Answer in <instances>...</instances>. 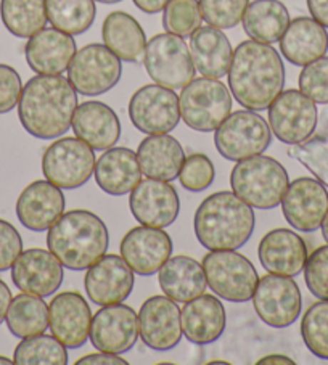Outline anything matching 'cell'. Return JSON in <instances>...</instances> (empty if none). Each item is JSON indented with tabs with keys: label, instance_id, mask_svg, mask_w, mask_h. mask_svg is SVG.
<instances>
[{
	"label": "cell",
	"instance_id": "3",
	"mask_svg": "<svg viewBox=\"0 0 328 365\" xmlns=\"http://www.w3.org/2000/svg\"><path fill=\"white\" fill-rule=\"evenodd\" d=\"M256 214L248 203L233 192H217L198 206L193 229L201 247L217 250H238L253 235Z\"/></svg>",
	"mask_w": 328,
	"mask_h": 365
},
{
	"label": "cell",
	"instance_id": "45",
	"mask_svg": "<svg viewBox=\"0 0 328 365\" xmlns=\"http://www.w3.org/2000/svg\"><path fill=\"white\" fill-rule=\"evenodd\" d=\"M304 280L315 298L328 299V245L309 255L304 266Z\"/></svg>",
	"mask_w": 328,
	"mask_h": 365
},
{
	"label": "cell",
	"instance_id": "33",
	"mask_svg": "<svg viewBox=\"0 0 328 365\" xmlns=\"http://www.w3.org/2000/svg\"><path fill=\"white\" fill-rule=\"evenodd\" d=\"M102 37L108 47L121 61L138 63L143 60L147 48V37L134 16L125 11H113L105 18Z\"/></svg>",
	"mask_w": 328,
	"mask_h": 365
},
{
	"label": "cell",
	"instance_id": "12",
	"mask_svg": "<svg viewBox=\"0 0 328 365\" xmlns=\"http://www.w3.org/2000/svg\"><path fill=\"white\" fill-rule=\"evenodd\" d=\"M253 306L264 324L272 329H287L298 320L302 298L293 277L266 274L257 282Z\"/></svg>",
	"mask_w": 328,
	"mask_h": 365
},
{
	"label": "cell",
	"instance_id": "36",
	"mask_svg": "<svg viewBox=\"0 0 328 365\" xmlns=\"http://www.w3.org/2000/svg\"><path fill=\"white\" fill-rule=\"evenodd\" d=\"M0 18L11 34L29 39L46 28V0H0Z\"/></svg>",
	"mask_w": 328,
	"mask_h": 365
},
{
	"label": "cell",
	"instance_id": "47",
	"mask_svg": "<svg viewBox=\"0 0 328 365\" xmlns=\"http://www.w3.org/2000/svg\"><path fill=\"white\" fill-rule=\"evenodd\" d=\"M23 253V238L9 221L0 219V272L11 269Z\"/></svg>",
	"mask_w": 328,
	"mask_h": 365
},
{
	"label": "cell",
	"instance_id": "13",
	"mask_svg": "<svg viewBox=\"0 0 328 365\" xmlns=\"http://www.w3.org/2000/svg\"><path fill=\"white\" fill-rule=\"evenodd\" d=\"M319 123L314 100L298 89L282 91L269 106V125L280 142L298 145L307 140Z\"/></svg>",
	"mask_w": 328,
	"mask_h": 365
},
{
	"label": "cell",
	"instance_id": "2",
	"mask_svg": "<svg viewBox=\"0 0 328 365\" xmlns=\"http://www.w3.org/2000/svg\"><path fill=\"white\" fill-rule=\"evenodd\" d=\"M78 92L61 74H37L23 87L18 116L28 132L41 140L58 138L71 129Z\"/></svg>",
	"mask_w": 328,
	"mask_h": 365
},
{
	"label": "cell",
	"instance_id": "5",
	"mask_svg": "<svg viewBox=\"0 0 328 365\" xmlns=\"http://www.w3.org/2000/svg\"><path fill=\"white\" fill-rule=\"evenodd\" d=\"M288 185L287 169L270 156L256 155L237 161L230 173L232 192L257 210H272L279 206Z\"/></svg>",
	"mask_w": 328,
	"mask_h": 365
},
{
	"label": "cell",
	"instance_id": "8",
	"mask_svg": "<svg viewBox=\"0 0 328 365\" xmlns=\"http://www.w3.org/2000/svg\"><path fill=\"white\" fill-rule=\"evenodd\" d=\"M214 145L220 156L229 161H242L262 155L272 142V130L260 113L240 110L214 130Z\"/></svg>",
	"mask_w": 328,
	"mask_h": 365
},
{
	"label": "cell",
	"instance_id": "7",
	"mask_svg": "<svg viewBox=\"0 0 328 365\" xmlns=\"http://www.w3.org/2000/svg\"><path fill=\"white\" fill-rule=\"evenodd\" d=\"M207 285L216 297L230 303H246L253 299L260 275L248 257L237 250L210 251L203 257Z\"/></svg>",
	"mask_w": 328,
	"mask_h": 365
},
{
	"label": "cell",
	"instance_id": "39",
	"mask_svg": "<svg viewBox=\"0 0 328 365\" xmlns=\"http://www.w3.org/2000/svg\"><path fill=\"white\" fill-rule=\"evenodd\" d=\"M289 156L298 160L328 188V111L324 113L320 130L302 143L293 145Z\"/></svg>",
	"mask_w": 328,
	"mask_h": 365
},
{
	"label": "cell",
	"instance_id": "20",
	"mask_svg": "<svg viewBox=\"0 0 328 365\" xmlns=\"http://www.w3.org/2000/svg\"><path fill=\"white\" fill-rule=\"evenodd\" d=\"M134 270L118 255H105L87 269L84 287L97 306L124 303L134 289Z\"/></svg>",
	"mask_w": 328,
	"mask_h": 365
},
{
	"label": "cell",
	"instance_id": "18",
	"mask_svg": "<svg viewBox=\"0 0 328 365\" xmlns=\"http://www.w3.org/2000/svg\"><path fill=\"white\" fill-rule=\"evenodd\" d=\"M138 336V316L130 306H103L92 317L89 339L97 351L124 354L134 348Z\"/></svg>",
	"mask_w": 328,
	"mask_h": 365
},
{
	"label": "cell",
	"instance_id": "53",
	"mask_svg": "<svg viewBox=\"0 0 328 365\" xmlns=\"http://www.w3.org/2000/svg\"><path fill=\"white\" fill-rule=\"evenodd\" d=\"M320 229H322V235H324L325 242L328 243V212L324 219V222H322V225H320Z\"/></svg>",
	"mask_w": 328,
	"mask_h": 365
},
{
	"label": "cell",
	"instance_id": "34",
	"mask_svg": "<svg viewBox=\"0 0 328 365\" xmlns=\"http://www.w3.org/2000/svg\"><path fill=\"white\" fill-rule=\"evenodd\" d=\"M242 23L250 39L272 46L287 31L289 11L280 0H255L246 9Z\"/></svg>",
	"mask_w": 328,
	"mask_h": 365
},
{
	"label": "cell",
	"instance_id": "1",
	"mask_svg": "<svg viewBox=\"0 0 328 365\" xmlns=\"http://www.w3.org/2000/svg\"><path fill=\"white\" fill-rule=\"evenodd\" d=\"M233 98L246 110L264 111L285 87V65L280 53L257 41H245L233 50L229 68Z\"/></svg>",
	"mask_w": 328,
	"mask_h": 365
},
{
	"label": "cell",
	"instance_id": "56",
	"mask_svg": "<svg viewBox=\"0 0 328 365\" xmlns=\"http://www.w3.org/2000/svg\"><path fill=\"white\" fill-rule=\"evenodd\" d=\"M210 364H229V362H225V361H212V362H210Z\"/></svg>",
	"mask_w": 328,
	"mask_h": 365
},
{
	"label": "cell",
	"instance_id": "50",
	"mask_svg": "<svg viewBox=\"0 0 328 365\" xmlns=\"http://www.w3.org/2000/svg\"><path fill=\"white\" fill-rule=\"evenodd\" d=\"M135 7L138 10H142L143 14L148 15H155L160 14V11L164 10V7L171 2V0H132Z\"/></svg>",
	"mask_w": 328,
	"mask_h": 365
},
{
	"label": "cell",
	"instance_id": "30",
	"mask_svg": "<svg viewBox=\"0 0 328 365\" xmlns=\"http://www.w3.org/2000/svg\"><path fill=\"white\" fill-rule=\"evenodd\" d=\"M137 160L142 174L150 179L171 182L179 178L185 152L178 138L169 134H153L138 145Z\"/></svg>",
	"mask_w": 328,
	"mask_h": 365
},
{
	"label": "cell",
	"instance_id": "27",
	"mask_svg": "<svg viewBox=\"0 0 328 365\" xmlns=\"http://www.w3.org/2000/svg\"><path fill=\"white\" fill-rule=\"evenodd\" d=\"M182 331L188 341L198 346L211 344L222 336L227 325L225 307L214 294H200L187 301L180 311Z\"/></svg>",
	"mask_w": 328,
	"mask_h": 365
},
{
	"label": "cell",
	"instance_id": "40",
	"mask_svg": "<svg viewBox=\"0 0 328 365\" xmlns=\"http://www.w3.org/2000/svg\"><path fill=\"white\" fill-rule=\"evenodd\" d=\"M301 336L315 357L328 361V299H320L301 320Z\"/></svg>",
	"mask_w": 328,
	"mask_h": 365
},
{
	"label": "cell",
	"instance_id": "16",
	"mask_svg": "<svg viewBox=\"0 0 328 365\" xmlns=\"http://www.w3.org/2000/svg\"><path fill=\"white\" fill-rule=\"evenodd\" d=\"M129 207L138 224L166 229L179 217L180 198L169 182L148 178L130 192Z\"/></svg>",
	"mask_w": 328,
	"mask_h": 365
},
{
	"label": "cell",
	"instance_id": "24",
	"mask_svg": "<svg viewBox=\"0 0 328 365\" xmlns=\"http://www.w3.org/2000/svg\"><path fill=\"white\" fill-rule=\"evenodd\" d=\"M76 52L74 37L56 28L41 29L24 47L28 65L36 74H63Z\"/></svg>",
	"mask_w": 328,
	"mask_h": 365
},
{
	"label": "cell",
	"instance_id": "42",
	"mask_svg": "<svg viewBox=\"0 0 328 365\" xmlns=\"http://www.w3.org/2000/svg\"><path fill=\"white\" fill-rule=\"evenodd\" d=\"M200 10L207 26L230 29L242 23L250 0H198Z\"/></svg>",
	"mask_w": 328,
	"mask_h": 365
},
{
	"label": "cell",
	"instance_id": "11",
	"mask_svg": "<svg viewBox=\"0 0 328 365\" xmlns=\"http://www.w3.org/2000/svg\"><path fill=\"white\" fill-rule=\"evenodd\" d=\"M123 74L121 60L105 46L89 43L76 52L68 66V79L76 92L97 97L115 87Z\"/></svg>",
	"mask_w": 328,
	"mask_h": 365
},
{
	"label": "cell",
	"instance_id": "48",
	"mask_svg": "<svg viewBox=\"0 0 328 365\" xmlns=\"http://www.w3.org/2000/svg\"><path fill=\"white\" fill-rule=\"evenodd\" d=\"M100 365V364H110V365H128V361L119 354H113V352H103L98 351L97 354H87L81 357L76 365Z\"/></svg>",
	"mask_w": 328,
	"mask_h": 365
},
{
	"label": "cell",
	"instance_id": "17",
	"mask_svg": "<svg viewBox=\"0 0 328 365\" xmlns=\"http://www.w3.org/2000/svg\"><path fill=\"white\" fill-rule=\"evenodd\" d=\"M287 222L299 232L320 229L328 212V190L319 179L299 178L288 185L282 200Z\"/></svg>",
	"mask_w": 328,
	"mask_h": 365
},
{
	"label": "cell",
	"instance_id": "46",
	"mask_svg": "<svg viewBox=\"0 0 328 365\" xmlns=\"http://www.w3.org/2000/svg\"><path fill=\"white\" fill-rule=\"evenodd\" d=\"M23 92V83L15 68L0 63V115L10 113L18 106Z\"/></svg>",
	"mask_w": 328,
	"mask_h": 365
},
{
	"label": "cell",
	"instance_id": "15",
	"mask_svg": "<svg viewBox=\"0 0 328 365\" xmlns=\"http://www.w3.org/2000/svg\"><path fill=\"white\" fill-rule=\"evenodd\" d=\"M138 335L153 351L175 348L184 336L178 303L166 294H156L145 301L138 311Z\"/></svg>",
	"mask_w": 328,
	"mask_h": 365
},
{
	"label": "cell",
	"instance_id": "37",
	"mask_svg": "<svg viewBox=\"0 0 328 365\" xmlns=\"http://www.w3.org/2000/svg\"><path fill=\"white\" fill-rule=\"evenodd\" d=\"M47 18L53 28L69 36L84 34L96 21V0H46Z\"/></svg>",
	"mask_w": 328,
	"mask_h": 365
},
{
	"label": "cell",
	"instance_id": "52",
	"mask_svg": "<svg viewBox=\"0 0 328 365\" xmlns=\"http://www.w3.org/2000/svg\"><path fill=\"white\" fill-rule=\"evenodd\" d=\"M264 364H285V365H294V361L293 359H289L288 356H283V354H270V356H266L262 357L257 361V365H264Z\"/></svg>",
	"mask_w": 328,
	"mask_h": 365
},
{
	"label": "cell",
	"instance_id": "32",
	"mask_svg": "<svg viewBox=\"0 0 328 365\" xmlns=\"http://www.w3.org/2000/svg\"><path fill=\"white\" fill-rule=\"evenodd\" d=\"M190 55L201 76L220 79L229 73L233 48L222 31L201 26L190 36Z\"/></svg>",
	"mask_w": 328,
	"mask_h": 365
},
{
	"label": "cell",
	"instance_id": "44",
	"mask_svg": "<svg viewBox=\"0 0 328 365\" xmlns=\"http://www.w3.org/2000/svg\"><path fill=\"white\" fill-rule=\"evenodd\" d=\"M299 91L319 105H328V56L302 66Z\"/></svg>",
	"mask_w": 328,
	"mask_h": 365
},
{
	"label": "cell",
	"instance_id": "51",
	"mask_svg": "<svg viewBox=\"0 0 328 365\" xmlns=\"http://www.w3.org/2000/svg\"><path fill=\"white\" fill-rule=\"evenodd\" d=\"M11 299L14 298H11V292L9 285L4 280H0V324H2L5 317H7Z\"/></svg>",
	"mask_w": 328,
	"mask_h": 365
},
{
	"label": "cell",
	"instance_id": "4",
	"mask_svg": "<svg viewBox=\"0 0 328 365\" xmlns=\"http://www.w3.org/2000/svg\"><path fill=\"white\" fill-rule=\"evenodd\" d=\"M47 247L58 257L63 267L87 270L110 247L105 222L87 210L63 212L47 234Z\"/></svg>",
	"mask_w": 328,
	"mask_h": 365
},
{
	"label": "cell",
	"instance_id": "26",
	"mask_svg": "<svg viewBox=\"0 0 328 365\" xmlns=\"http://www.w3.org/2000/svg\"><path fill=\"white\" fill-rule=\"evenodd\" d=\"M71 128L76 137L98 152L115 147L121 137V123L116 111L97 100H87L78 105Z\"/></svg>",
	"mask_w": 328,
	"mask_h": 365
},
{
	"label": "cell",
	"instance_id": "38",
	"mask_svg": "<svg viewBox=\"0 0 328 365\" xmlns=\"http://www.w3.org/2000/svg\"><path fill=\"white\" fill-rule=\"evenodd\" d=\"M14 364L18 365H66V346L55 336L36 335L23 338L14 352Z\"/></svg>",
	"mask_w": 328,
	"mask_h": 365
},
{
	"label": "cell",
	"instance_id": "28",
	"mask_svg": "<svg viewBox=\"0 0 328 365\" xmlns=\"http://www.w3.org/2000/svg\"><path fill=\"white\" fill-rule=\"evenodd\" d=\"M280 42V52L294 66H306L325 56L328 33L314 18L298 16L289 21Z\"/></svg>",
	"mask_w": 328,
	"mask_h": 365
},
{
	"label": "cell",
	"instance_id": "21",
	"mask_svg": "<svg viewBox=\"0 0 328 365\" xmlns=\"http://www.w3.org/2000/svg\"><path fill=\"white\" fill-rule=\"evenodd\" d=\"M92 311L78 292H63L50 301L48 327L52 335L69 349L84 346L91 335Z\"/></svg>",
	"mask_w": 328,
	"mask_h": 365
},
{
	"label": "cell",
	"instance_id": "25",
	"mask_svg": "<svg viewBox=\"0 0 328 365\" xmlns=\"http://www.w3.org/2000/svg\"><path fill=\"white\" fill-rule=\"evenodd\" d=\"M262 267L270 274L296 277L309 257L306 242L289 229H274L262 237L257 248Z\"/></svg>",
	"mask_w": 328,
	"mask_h": 365
},
{
	"label": "cell",
	"instance_id": "41",
	"mask_svg": "<svg viewBox=\"0 0 328 365\" xmlns=\"http://www.w3.org/2000/svg\"><path fill=\"white\" fill-rule=\"evenodd\" d=\"M200 2L198 0H171L163 14V26L168 33L190 37L195 31L201 28Z\"/></svg>",
	"mask_w": 328,
	"mask_h": 365
},
{
	"label": "cell",
	"instance_id": "54",
	"mask_svg": "<svg viewBox=\"0 0 328 365\" xmlns=\"http://www.w3.org/2000/svg\"><path fill=\"white\" fill-rule=\"evenodd\" d=\"M0 364L10 365V364H14V361H11V359H9V357H5V356H0Z\"/></svg>",
	"mask_w": 328,
	"mask_h": 365
},
{
	"label": "cell",
	"instance_id": "55",
	"mask_svg": "<svg viewBox=\"0 0 328 365\" xmlns=\"http://www.w3.org/2000/svg\"><path fill=\"white\" fill-rule=\"evenodd\" d=\"M100 4H118V2H123V0H97Z\"/></svg>",
	"mask_w": 328,
	"mask_h": 365
},
{
	"label": "cell",
	"instance_id": "9",
	"mask_svg": "<svg viewBox=\"0 0 328 365\" xmlns=\"http://www.w3.org/2000/svg\"><path fill=\"white\" fill-rule=\"evenodd\" d=\"M145 69L156 84L178 91L195 79V65L184 37L171 33L156 34L147 42Z\"/></svg>",
	"mask_w": 328,
	"mask_h": 365
},
{
	"label": "cell",
	"instance_id": "35",
	"mask_svg": "<svg viewBox=\"0 0 328 365\" xmlns=\"http://www.w3.org/2000/svg\"><path fill=\"white\" fill-rule=\"evenodd\" d=\"M5 322L16 338L41 335L48 327V306L41 297L21 293L11 299Z\"/></svg>",
	"mask_w": 328,
	"mask_h": 365
},
{
	"label": "cell",
	"instance_id": "29",
	"mask_svg": "<svg viewBox=\"0 0 328 365\" xmlns=\"http://www.w3.org/2000/svg\"><path fill=\"white\" fill-rule=\"evenodd\" d=\"M96 182L100 190L121 197L130 193L142 180V169L137 153L125 147H111L96 161Z\"/></svg>",
	"mask_w": 328,
	"mask_h": 365
},
{
	"label": "cell",
	"instance_id": "43",
	"mask_svg": "<svg viewBox=\"0 0 328 365\" xmlns=\"http://www.w3.org/2000/svg\"><path fill=\"white\" fill-rule=\"evenodd\" d=\"M216 179V169L212 161L203 153H193L185 156L184 165L179 173L180 185L188 192L198 193L207 190Z\"/></svg>",
	"mask_w": 328,
	"mask_h": 365
},
{
	"label": "cell",
	"instance_id": "10",
	"mask_svg": "<svg viewBox=\"0 0 328 365\" xmlns=\"http://www.w3.org/2000/svg\"><path fill=\"white\" fill-rule=\"evenodd\" d=\"M96 153L91 145L78 137L55 140L42 156V173L61 190H76L86 185L96 169Z\"/></svg>",
	"mask_w": 328,
	"mask_h": 365
},
{
	"label": "cell",
	"instance_id": "19",
	"mask_svg": "<svg viewBox=\"0 0 328 365\" xmlns=\"http://www.w3.org/2000/svg\"><path fill=\"white\" fill-rule=\"evenodd\" d=\"M63 264L52 251L31 248L23 251L11 266V280L21 293L47 298L63 283Z\"/></svg>",
	"mask_w": 328,
	"mask_h": 365
},
{
	"label": "cell",
	"instance_id": "49",
	"mask_svg": "<svg viewBox=\"0 0 328 365\" xmlns=\"http://www.w3.org/2000/svg\"><path fill=\"white\" fill-rule=\"evenodd\" d=\"M306 2L314 20L328 29V0H306Z\"/></svg>",
	"mask_w": 328,
	"mask_h": 365
},
{
	"label": "cell",
	"instance_id": "31",
	"mask_svg": "<svg viewBox=\"0 0 328 365\" xmlns=\"http://www.w3.org/2000/svg\"><path fill=\"white\" fill-rule=\"evenodd\" d=\"M163 293L175 303H187L206 292L207 280L203 264L190 256H173L158 270Z\"/></svg>",
	"mask_w": 328,
	"mask_h": 365
},
{
	"label": "cell",
	"instance_id": "22",
	"mask_svg": "<svg viewBox=\"0 0 328 365\" xmlns=\"http://www.w3.org/2000/svg\"><path fill=\"white\" fill-rule=\"evenodd\" d=\"M173 255V240L164 229L138 225L130 229L121 242V256L134 274H156Z\"/></svg>",
	"mask_w": 328,
	"mask_h": 365
},
{
	"label": "cell",
	"instance_id": "6",
	"mask_svg": "<svg viewBox=\"0 0 328 365\" xmlns=\"http://www.w3.org/2000/svg\"><path fill=\"white\" fill-rule=\"evenodd\" d=\"M180 116L188 128L212 132L229 118L232 93L224 83L212 78H198L188 83L179 97Z\"/></svg>",
	"mask_w": 328,
	"mask_h": 365
},
{
	"label": "cell",
	"instance_id": "14",
	"mask_svg": "<svg viewBox=\"0 0 328 365\" xmlns=\"http://www.w3.org/2000/svg\"><path fill=\"white\" fill-rule=\"evenodd\" d=\"M129 118L143 134H169L182 118L178 93L160 84L143 86L130 97Z\"/></svg>",
	"mask_w": 328,
	"mask_h": 365
},
{
	"label": "cell",
	"instance_id": "23",
	"mask_svg": "<svg viewBox=\"0 0 328 365\" xmlns=\"http://www.w3.org/2000/svg\"><path fill=\"white\" fill-rule=\"evenodd\" d=\"M65 195L52 182L36 180L21 192L16 201V216L23 227L46 232L65 212Z\"/></svg>",
	"mask_w": 328,
	"mask_h": 365
}]
</instances>
